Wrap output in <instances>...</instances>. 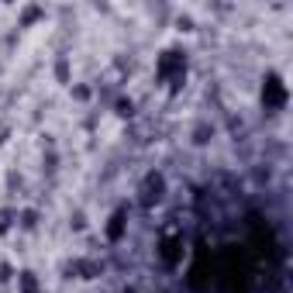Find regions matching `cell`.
Segmentation results:
<instances>
[{
  "instance_id": "cell-1",
  "label": "cell",
  "mask_w": 293,
  "mask_h": 293,
  "mask_svg": "<svg viewBox=\"0 0 293 293\" xmlns=\"http://www.w3.org/2000/svg\"><path fill=\"white\" fill-rule=\"evenodd\" d=\"M159 255H162L166 266H176V262L183 259V234H176V228H166V231H162Z\"/></svg>"
},
{
  "instance_id": "cell-2",
  "label": "cell",
  "mask_w": 293,
  "mask_h": 293,
  "mask_svg": "<svg viewBox=\"0 0 293 293\" xmlns=\"http://www.w3.org/2000/svg\"><path fill=\"white\" fill-rule=\"evenodd\" d=\"M262 104H266L269 111H280V107L287 104V83L276 73H269L266 83H262Z\"/></svg>"
},
{
  "instance_id": "cell-3",
  "label": "cell",
  "mask_w": 293,
  "mask_h": 293,
  "mask_svg": "<svg viewBox=\"0 0 293 293\" xmlns=\"http://www.w3.org/2000/svg\"><path fill=\"white\" fill-rule=\"evenodd\" d=\"M138 193H142V207L159 204V200H162V193H166V179H162V173H148Z\"/></svg>"
},
{
  "instance_id": "cell-4",
  "label": "cell",
  "mask_w": 293,
  "mask_h": 293,
  "mask_svg": "<svg viewBox=\"0 0 293 293\" xmlns=\"http://www.w3.org/2000/svg\"><path fill=\"white\" fill-rule=\"evenodd\" d=\"M124 228H128V211L121 207V211L111 214L107 228H104V231H107V241H121V238H124Z\"/></svg>"
},
{
  "instance_id": "cell-5",
  "label": "cell",
  "mask_w": 293,
  "mask_h": 293,
  "mask_svg": "<svg viewBox=\"0 0 293 293\" xmlns=\"http://www.w3.org/2000/svg\"><path fill=\"white\" fill-rule=\"evenodd\" d=\"M69 269H73L79 280H97V276L104 273V262H97V259H76Z\"/></svg>"
},
{
  "instance_id": "cell-6",
  "label": "cell",
  "mask_w": 293,
  "mask_h": 293,
  "mask_svg": "<svg viewBox=\"0 0 293 293\" xmlns=\"http://www.w3.org/2000/svg\"><path fill=\"white\" fill-rule=\"evenodd\" d=\"M42 14H45V10H42V7H35V3H31V7H24V10H21V28H28V24H31V21H38Z\"/></svg>"
},
{
  "instance_id": "cell-7",
  "label": "cell",
  "mask_w": 293,
  "mask_h": 293,
  "mask_svg": "<svg viewBox=\"0 0 293 293\" xmlns=\"http://www.w3.org/2000/svg\"><path fill=\"white\" fill-rule=\"evenodd\" d=\"M17 283H21V293H35V290H38L35 273H21V276H17Z\"/></svg>"
},
{
  "instance_id": "cell-8",
  "label": "cell",
  "mask_w": 293,
  "mask_h": 293,
  "mask_svg": "<svg viewBox=\"0 0 293 293\" xmlns=\"http://www.w3.org/2000/svg\"><path fill=\"white\" fill-rule=\"evenodd\" d=\"M211 135H214V128H207V124H200V128L193 131V142H197V145H207V142H211Z\"/></svg>"
},
{
  "instance_id": "cell-9",
  "label": "cell",
  "mask_w": 293,
  "mask_h": 293,
  "mask_svg": "<svg viewBox=\"0 0 293 293\" xmlns=\"http://www.w3.org/2000/svg\"><path fill=\"white\" fill-rule=\"evenodd\" d=\"M14 218H17V211H0V234H7V231H10Z\"/></svg>"
},
{
  "instance_id": "cell-10",
  "label": "cell",
  "mask_w": 293,
  "mask_h": 293,
  "mask_svg": "<svg viewBox=\"0 0 293 293\" xmlns=\"http://www.w3.org/2000/svg\"><path fill=\"white\" fill-rule=\"evenodd\" d=\"M56 76H59V83H66V79H69V59H66V56L56 62Z\"/></svg>"
},
{
  "instance_id": "cell-11",
  "label": "cell",
  "mask_w": 293,
  "mask_h": 293,
  "mask_svg": "<svg viewBox=\"0 0 293 293\" xmlns=\"http://www.w3.org/2000/svg\"><path fill=\"white\" fill-rule=\"evenodd\" d=\"M117 114H121V117H131V114H135V104H131V100H117Z\"/></svg>"
},
{
  "instance_id": "cell-12",
  "label": "cell",
  "mask_w": 293,
  "mask_h": 293,
  "mask_svg": "<svg viewBox=\"0 0 293 293\" xmlns=\"http://www.w3.org/2000/svg\"><path fill=\"white\" fill-rule=\"evenodd\" d=\"M21 224H24V228H35V224H38V214H35V211H24V214H21Z\"/></svg>"
},
{
  "instance_id": "cell-13",
  "label": "cell",
  "mask_w": 293,
  "mask_h": 293,
  "mask_svg": "<svg viewBox=\"0 0 293 293\" xmlns=\"http://www.w3.org/2000/svg\"><path fill=\"white\" fill-rule=\"evenodd\" d=\"M10 276H14V273H10V266H7V262H3V266H0V283H7V280H10Z\"/></svg>"
},
{
  "instance_id": "cell-14",
  "label": "cell",
  "mask_w": 293,
  "mask_h": 293,
  "mask_svg": "<svg viewBox=\"0 0 293 293\" xmlns=\"http://www.w3.org/2000/svg\"><path fill=\"white\" fill-rule=\"evenodd\" d=\"M73 97H79V100H86V97H90V90H86V86H76V90H73Z\"/></svg>"
},
{
  "instance_id": "cell-15",
  "label": "cell",
  "mask_w": 293,
  "mask_h": 293,
  "mask_svg": "<svg viewBox=\"0 0 293 293\" xmlns=\"http://www.w3.org/2000/svg\"><path fill=\"white\" fill-rule=\"evenodd\" d=\"M3 142H7V128H0V145H3Z\"/></svg>"
},
{
  "instance_id": "cell-16",
  "label": "cell",
  "mask_w": 293,
  "mask_h": 293,
  "mask_svg": "<svg viewBox=\"0 0 293 293\" xmlns=\"http://www.w3.org/2000/svg\"><path fill=\"white\" fill-rule=\"evenodd\" d=\"M124 293H135V290H124Z\"/></svg>"
}]
</instances>
